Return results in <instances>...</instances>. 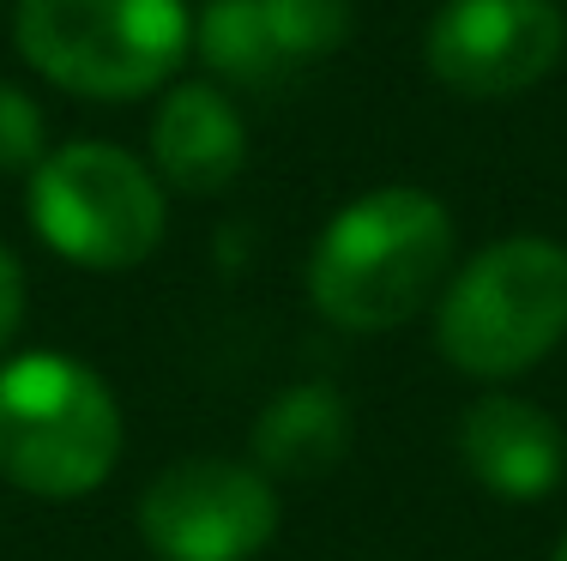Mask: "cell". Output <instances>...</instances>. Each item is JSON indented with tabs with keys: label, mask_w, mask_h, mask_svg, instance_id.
Masks as SVG:
<instances>
[{
	"label": "cell",
	"mask_w": 567,
	"mask_h": 561,
	"mask_svg": "<svg viewBox=\"0 0 567 561\" xmlns=\"http://www.w3.org/2000/svg\"><path fill=\"white\" fill-rule=\"evenodd\" d=\"M453 266V218L423 187L350 199L308 253V297L344 332H393L429 309Z\"/></svg>",
	"instance_id": "1"
},
{
	"label": "cell",
	"mask_w": 567,
	"mask_h": 561,
	"mask_svg": "<svg viewBox=\"0 0 567 561\" xmlns=\"http://www.w3.org/2000/svg\"><path fill=\"white\" fill-rule=\"evenodd\" d=\"M121 459V405L91 363L24 351L0 363V477L24 496L73 501L110 484Z\"/></svg>",
	"instance_id": "2"
},
{
	"label": "cell",
	"mask_w": 567,
	"mask_h": 561,
	"mask_svg": "<svg viewBox=\"0 0 567 561\" xmlns=\"http://www.w3.org/2000/svg\"><path fill=\"white\" fill-rule=\"evenodd\" d=\"M12 43L66 97L133 103L175 85L194 19L182 0H19Z\"/></svg>",
	"instance_id": "3"
},
{
	"label": "cell",
	"mask_w": 567,
	"mask_h": 561,
	"mask_svg": "<svg viewBox=\"0 0 567 561\" xmlns=\"http://www.w3.org/2000/svg\"><path fill=\"white\" fill-rule=\"evenodd\" d=\"M567 339V248L502 236L441 290L435 344L471 381H513Z\"/></svg>",
	"instance_id": "4"
},
{
	"label": "cell",
	"mask_w": 567,
	"mask_h": 561,
	"mask_svg": "<svg viewBox=\"0 0 567 561\" xmlns=\"http://www.w3.org/2000/svg\"><path fill=\"white\" fill-rule=\"evenodd\" d=\"M24 211L43 248L85 272H127L152 260L169 230L164 181L110 139L55 145L31 169Z\"/></svg>",
	"instance_id": "5"
},
{
	"label": "cell",
	"mask_w": 567,
	"mask_h": 561,
	"mask_svg": "<svg viewBox=\"0 0 567 561\" xmlns=\"http://www.w3.org/2000/svg\"><path fill=\"white\" fill-rule=\"evenodd\" d=\"M140 538L157 561H254L278 538V484L224 453L175 459L140 496Z\"/></svg>",
	"instance_id": "6"
},
{
	"label": "cell",
	"mask_w": 567,
	"mask_h": 561,
	"mask_svg": "<svg viewBox=\"0 0 567 561\" xmlns=\"http://www.w3.org/2000/svg\"><path fill=\"white\" fill-rule=\"evenodd\" d=\"M567 49L556 0H441L423 31V61L458 97H519Z\"/></svg>",
	"instance_id": "7"
},
{
	"label": "cell",
	"mask_w": 567,
	"mask_h": 561,
	"mask_svg": "<svg viewBox=\"0 0 567 561\" xmlns=\"http://www.w3.org/2000/svg\"><path fill=\"white\" fill-rule=\"evenodd\" d=\"M350 0H212L194 19V55L229 85L272 91L339 55Z\"/></svg>",
	"instance_id": "8"
},
{
	"label": "cell",
	"mask_w": 567,
	"mask_h": 561,
	"mask_svg": "<svg viewBox=\"0 0 567 561\" xmlns=\"http://www.w3.org/2000/svg\"><path fill=\"white\" fill-rule=\"evenodd\" d=\"M248 164V122L212 79H182L152 115V176L187 199H212Z\"/></svg>",
	"instance_id": "9"
},
{
	"label": "cell",
	"mask_w": 567,
	"mask_h": 561,
	"mask_svg": "<svg viewBox=\"0 0 567 561\" xmlns=\"http://www.w3.org/2000/svg\"><path fill=\"white\" fill-rule=\"evenodd\" d=\"M458 459L489 496L537 501L567 471V435L544 405L513 393H489L458 417Z\"/></svg>",
	"instance_id": "10"
},
{
	"label": "cell",
	"mask_w": 567,
	"mask_h": 561,
	"mask_svg": "<svg viewBox=\"0 0 567 561\" xmlns=\"http://www.w3.org/2000/svg\"><path fill=\"white\" fill-rule=\"evenodd\" d=\"M344 453H350V411L320 381L284 386L254 423V459L272 484L278 477L284 484H315V477L339 471Z\"/></svg>",
	"instance_id": "11"
},
{
	"label": "cell",
	"mask_w": 567,
	"mask_h": 561,
	"mask_svg": "<svg viewBox=\"0 0 567 561\" xmlns=\"http://www.w3.org/2000/svg\"><path fill=\"white\" fill-rule=\"evenodd\" d=\"M43 145H49V127H43V110L31 103V91L0 79V169H24L31 176L49 157Z\"/></svg>",
	"instance_id": "12"
},
{
	"label": "cell",
	"mask_w": 567,
	"mask_h": 561,
	"mask_svg": "<svg viewBox=\"0 0 567 561\" xmlns=\"http://www.w3.org/2000/svg\"><path fill=\"white\" fill-rule=\"evenodd\" d=\"M19 326H24V266H19V253L0 242V351L12 344Z\"/></svg>",
	"instance_id": "13"
},
{
	"label": "cell",
	"mask_w": 567,
	"mask_h": 561,
	"mask_svg": "<svg viewBox=\"0 0 567 561\" xmlns=\"http://www.w3.org/2000/svg\"><path fill=\"white\" fill-rule=\"evenodd\" d=\"M549 561H567V531H561V543H556V555H549Z\"/></svg>",
	"instance_id": "14"
}]
</instances>
